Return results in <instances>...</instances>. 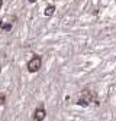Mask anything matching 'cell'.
Segmentation results:
<instances>
[{
  "instance_id": "6da1fadb",
  "label": "cell",
  "mask_w": 116,
  "mask_h": 121,
  "mask_svg": "<svg viewBox=\"0 0 116 121\" xmlns=\"http://www.w3.org/2000/svg\"><path fill=\"white\" fill-rule=\"evenodd\" d=\"M93 98H94V94H93V92H90V91H83V92L80 94V98H78V101H77V105H80V107H87L89 104L93 101Z\"/></svg>"
},
{
  "instance_id": "7a4b0ae2",
  "label": "cell",
  "mask_w": 116,
  "mask_h": 121,
  "mask_svg": "<svg viewBox=\"0 0 116 121\" xmlns=\"http://www.w3.org/2000/svg\"><path fill=\"white\" fill-rule=\"evenodd\" d=\"M41 65H42V58H41L39 55H35L28 62V71L29 72H38L41 69Z\"/></svg>"
},
{
  "instance_id": "3957f363",
  "label": "cell",
  "mask_w": 116,
  "mask_h": 121,
  "mask_svg": "<svg viewBox=\"0 0 116 121\" xmlns=\"http://www.w3.org/2000/svg\"><path fill=\"white\" fill-rule=\"evenodd\" d=\"M45 117H46V111H45V108H44L42 105L38 107V108L35 110V112H34V121H42Z\"/></svg>"
},
{
  "instance_id": "277c9868",
  "label": "cell",
  "mask_w": 116,
  "mask_h": 121,
  "mask_svg": "<svg viewBox=\"0 0 116 121\" xmlns=\"http://www.w3.org/2000/svg\"><path fill=\"white\" fill-rule=\"evenodd\" d=\"M12 28H13V22H7L6 17L0 20V29H3V30H6V32H10Z\"/></svg>"
},
{
  "instance_id": "5b68a950",
  "label": "cell",
  "mask_w": 116,
  "mask_h": 121,
  "mask_svg": "<svg viewBox=\"0 0 116 121\" xmlns=\"http://www.w3.org/2000/svg\"><path fill=\"white\" fill-rule=\"evenodd\" d=\"M54 13H55V6H54V4H49V6H46V9H45L44 14L49 17V16H52Z\"/></svg>"
},
{
  "instance_id": "8992f818",
  "label": "cell",
  "mask_w": 116,
  "mask_h": 121,
  "mask_svg": "<svg viewBox=\"0 0 116 121\" xmlns=\"http://www.w3.org/2000/svg\"><path fill=\"white\" fill-rule=\"evenodd\" d=\"M4 101H6V97H4V94H0V104H4Z\"/></svg>"
},
{
  "instance_id": "52a82bcc",
  "label": "cell",
  "mask_w": 116,
  "mask_h": 121,
  "mask_svg": "<svg viewBox=\"0 0 116 121\" xmlns=\"http://www.w3.org/2000/svg\"><path fill=\"white\" fill-rule=\"evenodd\" d=\"M2 6H3V0H0V9H2Z\"/></svg>"
},
{
  "instance_id": "ba28073f",
  "label": "cell",
  "mask_w": 116,
  "mask_h": 121,
  "mask_svg": "<svg viewBox=\"0 0 116 121\" xmlns=\"http://www.w3.org/2000/svg\"><path fill=\"white\" fill-rule=\"evenodd\" d=\"M36 2V0H29V3H35Z\"/></svg>"
}]
</instances>
